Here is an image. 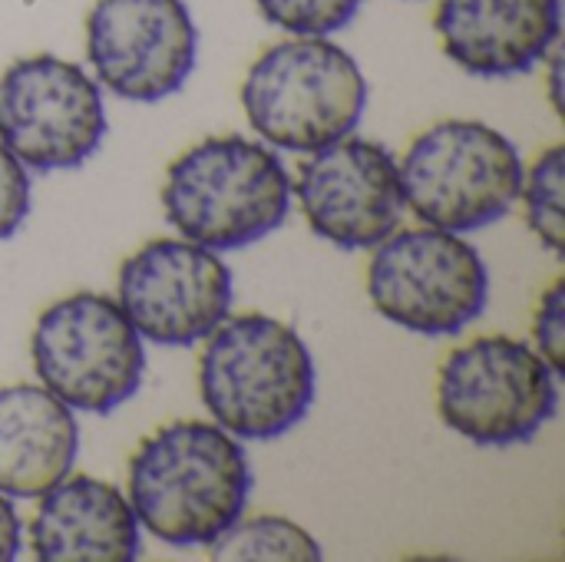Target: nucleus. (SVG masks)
<instances>
[{"label":"nucleus","instance_id":"9d476101","mask_svg":"<svg viewBox=\"0 0 565 562\" xmlns=\"http://www.w3.org/2000/svg\"><path fill=\"white\" fill-rule=\"evenodd\" d=\"M119 308L139 338L189 348L232 308V268L189 238H152L119 265Z\"/></svg>","mask_w":565,"mask_h":562},{"label":"nucleus","instance_id":"f8f14e48","mask_svg":"<svg viewBox=\"0 0 565 562\" xmlns=\"http://www.w3.org/2000/svg\"><path fill=\"white\" fill-rule=\"evenodd\" d=\"M295 195L311 232L338 248H374L401 229L404 189L391 149L371 139H338L301 166Z\"/></svg>","mask_w":565,"mask_h":562},{"label":"nucleus","instance_id":"1a4fd4ad","mask_svg":"<svg viewBox=\"0 0 565 562\" xmlns=\"http://www.w3.org/2000/svg\"><path fill=\"white\" fill-rule=\"evenodd\" d=\"M106 136L99 83L76 63L36 53L0 76V142L33 172L79 169Z\"/></svg>","mask_w":565,"mask_h":562},{"label":"nucleus","instance_id":"f257e3e1","mask_svg":"<svg viewBox=\"0 0 565 562\" xmlns=\"http://www.w3.org/2000/svg\"><path fill=\"white\" fill-rule=\"evenodd\" d=\"M252 467L218 424L172 421L129 460V507L162 543L189 550L218 540L248 507Z\"/></svg>","mask_w":565,"mask_h":562},{"label":"nucleus","instance_id":"0eeeda50","mask_svg":"<svg viewBox=\"0 0 565 562\" xmlns=\"http://www.w3.org/2000/svg\"><path fill=\"white\" fill-rule=\"evenodd\" d=\"M33 371L70 411L109 414L126 404L146 374L139 331L119 301L76 291L50 305L30 338Z\"/></svg>","mask_w":565,"mask_h":562},{"label":"nucleus","instance_id":"ddd939ff","mask_svg":"<svg viewBox=\"0 0 565 562\" xmlns=\"http://www.w3.org/2000/svg\"><path fill=\"white\" fill-rule=\"evenodd\" d=\"M434 30L470 76H516L556 50L563 0H440Z\"/></svg>","mask_w":565,"mask_h":562},{"label":"nucleus","instance_id":"6e6552de","mask_svg":"<svg viewBox=\"0 0 565 562\" xmlns=\"http://www.w3.org/2000/svg\"><path fill=\"white\" fill-rule=\"evenodd\" d=\"M367 295L387 321L414 335L444 338L483 315L490 272L457 232L434 225L404 229L374 245Z\"/></svg>","mask_w":565,"mask_h":562},{"label":"nucleus","instance_id":"6ab92c4d","mask_svg":"<svg viewBox=\"0 0 565 562\" xmlns=\"http://www.w3.org/2000/svg\"><path fill=\"white\" fill-rule=\"evenodd\" d=\"M533 335L540 344V358L553 368L556 378L565 374V278H556L536 308Z\"/></svg>","mask_w":565,"mask_h":562},{"label":"nucleus","instance_id":"f03ea898","mask_svg":"<svg viewBox=\"0 0 565 562\" xmlns=\"http://www.w3.org/2000/svg\"><path fill=\"white\" fill-rule=\"evenodd\" d=\"M199 361L205 411L238 441H275L315 404V361L295 328L271 315L225 318Z\"/></svg>","mask_w":565,"mask_h":562},{"label":"nucleus","instance_id":"412c9836","mask_svg":"<svg viewBox=\"0 0 565 562\" xmlns=\"http://www.w3.org/2000/svg\"><path fill=\"white\" fill-rule=\"evenodd\" d=\"M20 553V517L7 494H0V562L17 560Z\"/></svg>","mask_w":565,"mask_h":562},{"label":"nucleus","instance_id":"4468645a","mask_svg":"<svg viewBox=\"0 0 565 562\" xmlns=\"http://www.w3.org/2000/svg\"><path fill=\"white\" fill-rule=\"evenodd\" d=\"M30 550L40 562H132L139 520L113 484L86 474L63 477L40 497Z\"/></svg>","mask_w":565,"mask_h":562},{"label":"nucleus","instance_id":"39448f33","mask_svg":"<svg viewBox=\"0 0 565 562\" xmlns=\"http://www.w3.org/2000/svg\"><path fill=\"white\" fill-rule=\"evenodd\" d=\"M401 189L411 212L447 232H477L500 222L523 185L516 146L477 119H444L404 152Z\"/></svg>","mask_w":565,"mask_h":562},{"label":"nucleus","instance_id":"423d86ee","mask_svg":"<svg viewBox=\"0 0 565 562\" xmlns=\"http://www.w3.org/2000/svg\"><path fill=\"white\" fill-rule=\"evenodd\" d=\"M553 368L526 341L487 335L447 354L437 374V411L477 447L533 441L556 414Z\"/></svg>","mask_w":565,"mask_h":562},{"label":"nucleus","instance_id":"4be33fe9","mask_svg":"<svg viewBox=\"0 0 565 562\" xmlns=\"http://www.w3.org/2000/svg\"><path fill=\"white\" fill-rule=\"evenodd\" d=\"M553 53V50H550ZM559 73H563V60L559 53H553V66H550V99L556 106V113H563V96H559Z\"/></svg>","mask_w":565,"mask_h":562},{"label":"nucleus","instance_id":"7ed1b4c3","mask_svg":"<svg viewBox=\"0 0 565 562\" xmlns=\"http://www.w3.org/2000/svg\"><path fill=\"white\" fill-rule=\"evenodd\" d=\"M162 209L182 238L235 252L288 219L291 179L268 146L245 136H212L169 166Z\"/></svg>","mask_w":565,"mask_h":562},{"label":"nucleus","instance_id":"a211bd4d","mask_svg":"<svg viewBox=\"0 0 565 562\" xmlns=\"http://www.w3.org/2000/svg\"><path fill=\"white\" fill-rule=\"evenodd\" d=\"M262 17L295 36H328L348 26L361 0H255Z\"/></svg>","mask_w":565,"mask_h":562},{"label":"nucleus","instance_id":"f3484780","mask_svg":"<svg viewBox=\"0 0 565 562\" xmlns=\"http://www.w3.org/2000/svg\"><path fill=\"white\" fill-rule=\"evenodd\" d=\"M563 179H565V149L550 146L530 172H523V205H526V222L533 235L553 252H565V219H563Z\"/></svg>","mask_w":565,"mask_h":562},{"label":"nucleus","instance_id":"2eb2a0df","mask_svg":"<svg viewBox=\"0 0 565 562\" xmlns=\"http://www.w3.org/2000/svg\"><path fill=\"white\" fill-rule=\"evenodd\" d=\"M79 427L70 407L36 384L0 388V494L43 497L70 477Z\"/></svg>","mask_w":565,"mask_h":562},{"label":"nucleus","instance_id":"dca6fc26","mask_svg":"<svg viewBox=\"0 0 565 562\" xmlns=\"http://www.w3.org/2000/svg\"><path fill=\"white\" fill-rule=\"evenodd\" d=\"M218 562H318V540L288 517H252L235 520L218 540L209 543Z\"/></svg>","mask_w":565,"mask_h":562},{"label":"nucleus","instance_id":"9b49d317","mask_svg":"<svg viewBox=\"0 0 565 562\" xmlns=\"http://www.w3.org/2000/svg\"><path fill=\"white\" fill-rule=\"evenodd\" d=\"M86 56L119 99L159 103L192 76L199 30L185 0H96L86 17Z\"/></svg>","mask_w":565,"mask_h":562},{"label":"nucleus","instance_id":"20e7f679","mask_svg":"<svg viewBox=\"0 0 565 562\" xmlns=\"http://www.w3.org/2000/svg\"><path fill=\"white\" fill-rule=\"evenodd\" d=\"M242 106L265 142L311 156L354 132L367 106V79L328 36H295L248 66Z\"/></svg>","mask_w":565,"mask_h":562},{"label":"nucleus","instance_id":"aec40b11","mask_svg":"<svg viewBox=\"0 0 565 562\" xmlns=\"http://www.w3.org/2000/svg\"><path fill=\"white\" fill-rule=\"evenodd\" d=\"M30 215V176L26 166L0 142V242L10 238Z\"/></svg>","mask_w":565,"mask_h":562}]
</instances>
